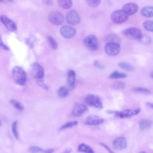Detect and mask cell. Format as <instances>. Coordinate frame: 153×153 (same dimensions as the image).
<instances>
[{"mask_svg": "<svg viewBox=\"0 0 153 153\" xmlns=\"http://www.w3.org/2000/svg\"><path fill=\"white\" fill-rule=\"evenodd\" d=\"M108 42H112L118 43L119 42L120 39L119 38L115 35L112 34L108 35L106 39Z\"/></svg>", "mask_w": 153, "mask_h": 153, "instance_id": "32", "label": "cell"}, {"mask_svg": "<svg viewBox=\"0 0 153 153\" xmlns=\"http://www.w3.org/2000/svg\"><path fill=\"white\" fill-rule=\"evenodd\" d=\"M150 76H151V77L152 78H153V72H152L150 73Z\"/></svg>", "mask_w": 153, "mask_h": 153, "instance_id": "45", "label": "cell"}, {"mask_svg": "<svg viewBox=\"0 0 153 153\" xmlns=\"http://www.w3.org/2000/svg\"><path fill=\"white\" fill-rule=\"evenodd\" d=\"M83 43L85 46L89 50L95 51L98 49L97 39L94 35H89L85 38Z\"/></svg>", "mask_w": 153, "mask_h": 153, "instance_id": "4", "label": "cell"}, {"mask_svg": "<svg viewBox=\"0 0 153 153\" xmlns=\"http://www.w3.org/2000/svg\"><path fill=\"white\" fill-rule=\"evenodd\" d=\"M140 111L141 109L138 108L133 110H126L121 112L107 110L106 113L108 114L114 115L120 118H124L136 115L138 114Z\"/></svg>", "mask_w": 153, "mask_h": 153, "instance_id": "2", "label": "cell"}, {"mask_svg": "<svg viewBox=\"0 0 153 153\" xmlns=\"http://www.w3.org/2000/svg\"><path fill=\"white\" fill-rule=\"evenodd\" d=\"M11 104L17 110L19 111H22L24 110V107L20 102L15 99H12L10 100Z\"/></svg>", "mask_w": 153, "mask_h": 153, "instance_id": "25", "label": "cell"}, {"mask_svg": "<svg viewBox=\"0 0 153 153\" xmlns=\"http://www.w3.org/2000/svg\"><path fill=\"white\" fill-rule=\"evenodd\" d=\"M17 121L14 122L12 124V128L13 134L15 138L18 139L19 138L18 134L17 131Z\"/></svg>", "mask_w": 153, "mask_h": 153, "instance_id": "33", "label": "cell"}, {"mask_svg": "<svg viewBox=\"0 0 153 153\" xmlns=\"http://www.w3.org/2000/svg\"><path fill=\"white\" fill-rule=\"evenodd\" d=\"M31 71L34 77L38 80H43L44 75V70L39 63H34L32 66Z\"/></svg>", "mask_w": 153, "mask_h": 153, "instance_id": "8", "label": "cell"}, {"mask_svg": "<svg viewBox=\"0 0 153 153\" xmlns=\"http://www.w3.org/2000/svg\"><path fill=\"white\" fill-rule=\"evenodd\" d=\"M48 38L52 48L54 49H56L57 48L58 45L55 39L53 37L51 36H49Z\"/></svg>", "mask_w": 153, "mask_h": 153, "instance_id": "34", "label": "cell"}, {"mask_svg": "<svg viewBox=\"0 0 153 153\" xmlns=\"http://www.w3.org/2000/svg\"><path fill=\"white\" fill-rule=\"evenodd\" d=\"M129 16L123 10H118L113 12L111 14V19L117 24L123 23L128 19Z\"/></svg>", "mask_w": 153, "mask_h": 153, "instance_id": "5", "label": "cell"}, {"mask_svg": "<svg viewBox=\"0 0 153 153\" xmlns=\"http://www.w3.org/2000/svg\"><path fill=\"white\" fill-rule=\"evenodd\" d=\"M86 1L90 7L93 8L98 7L101 3V0H86Z\"/></svg>", "mask_w": 153, "mask_h": 153, "instance_id": "29", "label": "cell"}, {"mask_svg": "<svg viewBox=\"0 0 153 153\" xmlns=\"http://www.w3.org/2000/svg\"><path fill=\"white\" fill-rule=\"evenodd\" d=\"M153 7L147 6L143 8L140 11V13L143 16L147 18L153 16Z\"/></svg>", "mask_w": 153, "mask_h": 153, "instance_id": "18", "label": "cell"}, {"mask_svg": "<svg viewBox=\"0 0 153 153\" xmlns=\"http://www.w3.org/2000/svg\"><path fill=\"white\" fill-rule=\"evenodd\" d=\"M105 49L108 55L111 56H115L120 53L121 46L118 43L108 42L105 45Z\"/></svg>", "mask_w": 153, "mask_h": 153, "instance_id": "3", "label": "cell"}, {"mask_svg": "<svg viewBox=\"0 0 153 153\" xmlns=\"http://www.w3.org/2000/svg\"><path fill=\"white\" fill-rule=\"evenodd\" d=\"M87 110L86 106L84 104L78 103L74 106L73 109L72 114L75 116H79L82 115Z\"/></svg>", "mask_w": 153, "mask_h": 153, "instance_id": "16", "label": "cell"}, {"mask_svg": "<svg viewBox=\"0 0 153 153\" xmlns=\"http://www.w3.org/2000/svg\"><path fill=\"white\" fill-rule=\"evenodd\" d=\"M4 0H0V3H1L3 2Z\"/></svg>", "mask_w": 153, "mask_h": 153, "instance_id": "47", "label": "cell"}, {"mask_svg": "<svg viewBox=\"0 0 153 153\" xmlns=\"http://www.w3.org/2000/svg\"><path fill=\"white\" fill-rule=\"evenodd\" d=\"M78 122L77 121H74L69 122L66 123L62 126L60 129V130L61 131L64 130L66 129L70 128V127L77 125Z\"/></svg>", "mask_w": 153, "mask_h": 153, "instance_id": "27", "label": "cell"}, {"mask_svg": "<svg viewBox=\"0 0 153 153\" xmlns=\"http://www.w3.org/2000/svg\"><path fill=\"white\" fill-rule=\"evenodd\" d=\"M118 66L123 70L128 72H132L134 70V68L132 65L125 62H120Z\"/></svg>", "mask_w": 153, "mask_h": 153, "instance_id": "22", "label": "cell"}, {"mask_svg": "<svg viewBox=\"0 0 153 153\" xmlns=\"http://www.w3.org/2000/svg\"><path fill=\"white\" fill-rule=\"evenodd\" d=\"M66 20L67 23L72 25L79 24L81 21L80 17L79 14L74 10H71L67 14Z\"/></svg>", "mask_w": 153, "mask_h": 153, "instance_id": "10", "label": "cell"}, {"mask_svg": "<svg viewBox=\"0 0 153 153\" xmlns=\"http://www.w3.org/2000/svg\"><path fill=\"white\" fill-rule=\"evenodd\" d=\"M76 77L75 71L73 70H69L67 74V82L69 87L73 88L74 86Z\"/></svg>", "mask_w": 153, "mask_h": 153, "instance_id": "17", "label": "cell"}, {"mask_svg": "<svg viewBox=\"0 0 153 153\" xmlns=\"http://www.w3.org/2000/svg\"><path fill=\"white\" fill-rule=\"evenodd\" d=\"M85 100L87 103L89 105L98 109L103 108V105L100 98L97 95L93 94L88 95L86 97Z\"/></svg>", "mask_w": 153, "mask_h": 153, "instance_id": "6", "label": "cell"}, {"mask_svg": "<svg viewBox=\"0 0 153 153\" xmlns=\"http://www.w3.org/2000/svg\"><path fill=\"white\" fill-rule=\"evenodd\" d=\"M114 147L118 150H122L126 148L127 143L126 138L124 137H118L115 139L113 143Z\"/></svg>", "mask_w": 153, "mask_h": 153, "instance_id": "15", "label": "cell"}, {"mask_svg": "<svg viewBox=\"0 0 153 153\" xmlns=\"http://www.w3.org/2000/svg\"><path fill=\"white\" fill-rule=\"evenodd\" d=\"M53 151V149H48L45 151V153H52Z\"/></svg>", "mask_w": 153, "mask_h": 153, "instance_id": "41", "label": "cell"}, {"mask_svg": "<svg viewBox=\"0 0 153 153\" xmlns=\"http://www.w3.org/2000/svg\"><path fill=\"white\" fill-rule=\"evenodd\" d=\"M71 150L70 149H68V150H66V152H67V153L70 152H71Z\"/></svg>", "mask_w": 153, "mask_h": 153, "instance_id": "43", "label": "cell"}, {"mask_svg": "<svg viewBox=\"0 0 153 153\" xmlns=\"http://www.w3.org/2000/svg\"><path fill=\"white\" fill-rule=\"evenodd\" d=\"M61 35L64 38L69 39L74 37L76 34V31L73 27L65 25L60 30Z\"/></svg>", "mask_w": 153, "mask_h": 153, "instance_id": "11", "label": "cell"}, {"mask_svg": "<svg viewBox=\"0 0 153 153\" xmlns=\"http://www.w3.org/2000/svg\"><path fill=\"white\" fill-rule=\"evenodd\" d=\"M12 73L13 80L16 84L24 86L26 84L27 75L22 68L19 66L14 67L12 69Z\"/></svg>", "mask_w": 153, "mask_h": 153, "instance_id": "1", "label": "cell"}, {"mask_svg": "<svg viewBox=\"0 0 153 153\" xmlns=\"http://www.w3.org/2000/svg\"><path fill=\"white\" fill-rule=\"evenodd\" d=\"M105 119L95 115H91L86 118L85 123L90 126H96L103 123Z\"/></svg>", "mask_w": 153, "mask_h": 153, "instance_id": "14", "label": "cell"}, {"mask_svg": "<svg viewBox=\"0 0 153 153\" xmlns=\"http://www.w3.org/2000/svg\"><path fill=\"white\" fill-rule=\"evenodd\" d=\"M125 83L122 82L118 81L115 82L113 85V88L116 90H121L123 89L125 87Z\"/></svg>", "mask_w": 153, "mask_h": 153, "instance_id": "31", "label": "cell"}, {"mask_svg": "<svg viewBox=\"0 0 153 153\" xmlns=\"http://www.w3.org/2000/svg\"><path fill=\"white\" fill-rule=\"evenodd\" d=\"M147 105L149 108H153L152 104L151 103L148 102L147 103Z\"/></svg>", "mask_w": 153, "mask_h": 153, "instance_id": "42", "label": "cell"}, {"mask_svg": "<svg viewBox=\"0 0 153 153\" xmlns=\"http://www.w3.org/2000/svg\"><path fill=\"white\" fill-rule=\"evenodd\" d=\"M28 150L30 152L32 153L42 152L44 151V150L43 149L36 146L30 147L29 148Z\"/></svg>", "mask_w": 153, "mask_h": 153, "instance_id": "35", "label": "cell"}, {"mask_svg": "<svg viewBox=\"0 0 153 153\" xmlns=\"http://www.w3.org/2000/svg\"><path fill=\"white\" fill-rule=\"evenodd\" d=\"M78 150L81 152L93 153L94 152L92 148L86 144L82 143L79 145L78 147Z\"/></svg>", "mask_w": 153, "mask_h": 153, "instance_id": "23", "label": "cell"}, {"mask_svg": "<svg viewBox=\"0 0 153 153\" xmlns=\"http://www.w3.org/2000/svg\"><path fill=\"white\" fill-rule=\"evenodd\" d=\"M133 90L136 92L145 94H150L151 91L149 89L143 87H136L133 89Z\"/></svg>", "mask_w": 153, "mask_h": 153, "instance_id": "30", "label": "cell"}, {"mask_svg": "<svg viewBox=\"0 0 153 153\" xmlns=\"http://www.w3.org/2000/svg\"><path fill=\"white\" fill-rule=\"evenodd\" d=\"M123 34L126 37L133 40H138L143 34L139 29L131 28L123 30Z\"/></svg>", "mask_w": 153, "mask_h": 153, "instance_id": "7", "label": "cell"}, {"mask_svg": "<svg viewBox=\"0 0 153 153\" xmlns=\"http://www.w3.org/2000/svg\"><path fill=\"white\" fill-rule=\"evenodd\" d=\"M48 19L50 22L56 25L61 24L64 20V16L63 14L56 11L51 12L48 16Z\"/></svg>", "mask_w": 153, "mask_h": 153, "instance_id": "9", "label": "cell"}, {"mask_svg": "<svg viewBox=\"0 0 153 153\" xmlns=\"http://www.w3.org/2000/svg\"><path fill=\"white\" fill-rule=\"evenodd\" d=\"M1 20L7 29L10 31L14 32L17 29L16 23L11 19L5 15L1 17Z\"/></svg>", "mask_w": 153, "mask_h": 153, "instance_id": "12", "label": "cell"}, {"mask_svg": "<svg viewBox=\"0 0 153 153\" xmlns=\"http://www.w3.org/2000/svg\"><path fill=\"white\" fill-rule=\"evenodd\" d=\"M57 93L60 97H64L68 95L69 91L67 87L64 86H62L58 89Z\"/></svg>", "mask_w": 153, "mask_h": 153, "instance_id": "26", "label": "cell"}, {"mask_svg": "<svg viewBox=\"0 0 153 153\" xmlns=\"http://www.w3.org/2000/svg\"><path fill=\"white\" fill-rule=\"evenodd\" d=\"M143 26L146 30L149 32L153 31V22L152 21L147 20L143 23Z\"/></svg>", "mask_w": 153, "mask_h": 153, "instance_id": "28", "label": "cell"}, {"mask_svg": "<svg viewBox=\"0 0 153 153\" xmlns=\"http://www.w3.org/2000/svg\"><path fill=\"white\" fill-rule=\"evenodd\" d=\"M152 124L151 121L145 120L141 121L140 123V129L141 131H144L150 128Z\"/></svg>", "mask_w": 153, "mask_h": 153, "instance_id": "21", "label": "cell"}, {"mask_svg": "<svg viewBox=\"0 0 153 153\" xmlns=\"http://www.w3.org/2000/svg\"><path fill=\"white\" fill-rule=\"evenodd\" d=\"M139 7L135 3L127 4L123 7V10L128 16H131L135 14L138 11Z\"/></svg>", "mask_w": 153, "mask_h": 153, "instance_id": "13", "label": "cell"}, {"mask_svg": "<svg viewBox=\"0 0 153 153\" xmlns=\"http://www.w3.org/2000/svg\"><path fill=\"white\" fill-rule=\"evenodd\" d=\"M127 75L124 73L115 71L113 72L109 76L111 79H124L127 77Z\"/></svg>", "mask_w": 153, "mask_h": 153, "instance_id": "20", "label": "cell"}, {"mask_svg": "<svg viewBox=\"0 0 153 153\" xmlns=\"http://www.w3.org/2000/svg\"><path fill=\"white\" fill-rule=\"evenodd\" d=\"M59 6L62 8L67 9L70 8L72 6V0H57Z\"/></svg>", "mask_w": 153, "mask_h": 153, "instance_id": "19", "label": "cell"}, {"mask_svg": "<svg viewBox=\"0 0 153 153\" xmlns=\"http://www.w3.org/2000/svg\"><path fill=\"white\" fill-rule=\"evenodd\" d=\"M93 65L95 66L100 69H104L105 68V67L101 64L97 60L94 61Z\"/></svg>", "mask_w": 153, "mask_h": 153, "instance_id": "38", "label": "cell"}, {"mask_svg": "<svg viewBox=\"0 0 153 153\" xmlns=\"http://www.w3.org/2000/svg\"><path fill=\"white\" fill-rule=\"evenodd\" d=\"M37 83L40 86L45 89L48 90L49 88L48 86L44 83L42 80H38Z\"/></svg>", "mask_w": 153, "mask_h": 153, "instance_id": "36", "label": "cell"}, {"mask_svg": "<svg viewBox=\"0 0 153 153\" xmlns=\"http://www.w3.org/2000/svg\"><path fill=\"white\" fill-rule=\"evenodd\" d=\"M42 3L46 5H51L53 3L52 0H43Z\"/></svg>", "mask_w": 153, "mask_h": 153, "instance_id": "39", "label": "cell"}, {"mask_svg": "<svg viewBox=\"0 0 153 153\" xmlns=\"http://www.w3.org/2000/svg\"><path fill=\"white\" fill-rule=\"evenodd\" d=\"M138 40L140 43L144 45L149 44L152 41L151 37L147 35L142 34Z\"/></svg>", "mask_w": 153, "mask_h": 153, "instance_id": "24", "label": "cell"}, {"mask_svg": "<svg viewBox=\"0 0 153 153\" xmlns=\"http://www.w3.org/2000/svg\"><path fill=\"white\" fill-rule=\"evenodd\" d=\"M2 125V122L1 121V120H0V126H1Z\"/></svg>", "mask_w": 153, "mask_h": 153, "instance_id": "46", "label": "cell"}, {"mask_svg": "<svg viewBox=\"0 0 153 153\" xmlns=\"http://www.w3.org/2000/svg\"><path fill=\"white\" fill-rule=\"evenodd\" d=\"M100 144L104 148L106 149L108 151H109V152H113L112 151V150L106 144L103 143H100Z\"/></svg>", "mask_w": 153, "mask_h": 153, "instance_id": "40", "label": "cell"}, {"mask_svg": "<svg viewBox=\"0 0 153 153\" xmlns=\"http://www.w3.org/2000/svg\"><path fill=\"white\" fill-rule=\"evenodd\" d=\"M0 47L5 50H9V47L4 43L1 35H0Z\"/></svg>", "mask_w": 153, "mask_h": 153, "instance_id": "37", "label": "cell"}, {"mask_svg": "<svg viewBox=\"0 0 153 153\" xmlns=\"http://www.w3.org/2000/svg\"><path fill=\"white\" fill-rule=\"evenodd\" d=\"M7 1L10 2H13L14 0H7Z\"/></svg>", "mask_w": 153, "mask_h": 153, "instance_id": "44", "label": "cell"}, {"mask_svg": "<svg viewBox=\"0 0 153 153\" xmlns=\"http://www.w3.org/2000/svg\"><path fill=\"white\" fill-rule=\"evenodd\" d=\"M142 152H143V153L145 152V153L146 152H140V153H142Z\"/></svg>", "mask_w": 153, "mask_h": 153, "instance_id": "48", "label": "cell"}]
</instances>
